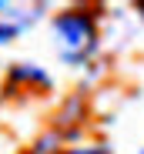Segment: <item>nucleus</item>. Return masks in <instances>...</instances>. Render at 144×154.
Returning a JSON list of instances; mask_svg holds the SVG:
<instances>
[{"label":"nucleus","instance_id":"obj_1","mask_svg":"<svg viewBox=\"0 0 144 154\" xmlns=\"http://www.w3.org/2000/svg\"><path fill=\"white\" fill-rule=\"evenodd\" d=\"M54 44L60 50V57L67 64H81L87 54H94L97 47V27L94 17L81 10H67L54 20Z\"/></svg>","mask_w":144,"mask_h":154},{"label":"nucleus","instance_id":"obj_2","mask_svg":"<svg viewBox=\"0 0 144 154\" xmlns=\"http://www.w3.org/2000/svg\"><path fill=\"white\" fill-rule=\"evenodd\" d=\"M17 34V27H10V23H0V44H4V40H10Z\"/></svg>","mask_w":144,"mask_h":154},{"label":"nucleus","instance_id":"obj_3","mask_svg":"<svg viewBox=\"0 0 144 154\" xmlns=\"http://www.w3.org/2000/svg\"><path fill=\"white\" fill-rule=\"evenodd\" d=\"M67 154H111V151H97V147H77V151H67Z\"/></svg>","mask_w":144,"mask_h":154}]
</instances>
